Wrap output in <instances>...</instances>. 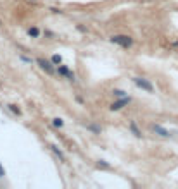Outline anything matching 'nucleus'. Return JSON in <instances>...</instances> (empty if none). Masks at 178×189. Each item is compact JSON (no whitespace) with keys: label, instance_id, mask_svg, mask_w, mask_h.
I'll use <instances>...</instances> for the list:
<instances>
[{"label":"nucleus","instance_id":"f257e3e1","mask_svg":"<svg viewBox=\"0 0 178 189\" xmlns=\"http://www.w3.org/2000/svg\"><path fill=\"white\" fill-rule=\"evenodd\" d=\"M111 41L116 43V45H121V47H124V48H128L130 45L133 43V40H131L130 36H124V35H118V36L111 38Z\"/></svg>","mask_w":178,"mask_h":189},{"label":"nucleus","instance_id":"f03ea898","mask_svg":"<svg viewBox=\"0 0 178 189\" xmlns=\"http://www.w3.org/2000/svg\"><path fill=\"white\" fill-rule=\"evenodd\" d=\"M133 83L138 86V88H142V89H145V91H149V93H152L154 91V86H152L147 79H144V78H133Z\"/></svg>","mask_w":178,"mask_h":189},{"label":"nucleus","instance_id":"7ed1b4c3","mask_svg":"<svg viewBox=\"0 0 178 189\" xmlns=\"http://www.w3.org/2000/svg\"><path fill=\"white\" fill-rule=\"evenodd\" d=\"M37 62H38V65H40V67H42L43 71H45V72L54 74V67H52V65H50V64L47 62V60H45V58H38Z\"/></svg>","mask_w":178,"mask_h":189},{"label":"nucleus","instance_id":"20e7f679","mask_svg":"<svg viewBox=\"0 0 178 189\" xmlns=\"http://www.w3.org/2000/svg\"><path fill=\"white\" fill-rule=\"evenodd\" d=\"M126 103H130V98L123 96V98H121L119 101H116V103H113V105H111V110H113V112H114V110H119V108H123Z\"/></svg>","mask_w":178,"mask_h":189},{"label":"nucleus","instance_id":"39448f33","mask_svg":"<svg viewBox=\"0 0 178 189\" xmlns=\"http://www.w3.org/2000/svg\"><path fill=\"white\" fill-rule=\"evenodd\" d=\"M59 72L62 74V76H66V78H69L71 81H75V74L71 72L69 69H66V67H59Z\"/></svg>","mask_w":178,"mask_h":189},{"label":"nucleus","instance_id":"423d86ee","mask_svg":"<svg viewBox=\"0 0 178 189\" xmlns=\"http://www.w3.org/2000/svg\"><path fill=\"white\" fill-rule=\"evenodd\" d=\"M154 131L157 132V134H159V136H169V132L166 131V129H164V127H161V126H154Z\"/></svg>","mask_w":178,"mask_h":189},{"label":"nucleus","instance_id":"0eeeda50","mask_svg":"<svg viewBox=\"0 0 178 189\" xmlns=\"http://www.w3.org/2000/svg\"><path fill=\"white\" fill-rule=\"evenodd\" d=\"M50 148H52V151H54L55 155H59V158H61V160H64V155H62V151H61L59 148H57V146H50Z\"/></svg>","mask_w":178,"mask_h":189},{"label":"nucleus","instance_id":"6e6552de","mask_svg":"<svg viewBox=\"0 0 178 189\" xmlns=\"http://www.w3.org/2000/svg\"><path fill=\"white\" fill-rule=\"evenodd\" d=\"M130 127H131V131H133V134H135L137 138H140L142 134H140V131H138V129H137V126L135 124H133V122H131V124H130Z\"/></svg>","mask_w":178,"mask_h":189},{"label":"nucleus","instance_id":"1a4fd4ad","mask_svg":"<svg viewBox=\"0 0 178 189\" xmlns=\"http://www.w3.org/2000/svg\"><path fill=\"white\" fill-rule=\"evenodd\" d=\"M28 35H30V36H38V29H37V28H30Z\"/></svg>","mask_w":178,"mask_h":189},{"label":"nucleus","instance_id":"9d476101","mask_svg":"<svg viewBox=\"0 0 178 189\" xmlns=\"http://www.w3.org/2000/svg\"><path fill=\"white\" fill-rule=\"evenodd\" d=\"M52 62H54V64H61V62H62L61 55H54V57H52Z\"/></svg>","mask_w":178,"mask_h":189},{"label":"nucleus","instance_id":"9b49d317","mask_svg":"<svg viewBox=\"0 0 178 189\" xmlns=\"http://www.w3.org/2000/svg\"><path fill=\"white\" fill-rule=\"evenodd\" d=\"M9 108H11V110L14 112V114H17V115H19V114H21V110H19V108H17V107H14V105H9Z\"/></svg>","mask_w":178,"mask_h":189},{"label":"nucleus","instance_id":"f8f14e48","mask_svg":"<svg viewBox=\"0 0 178 189\" xmlns=\"http://www.w3.org/2000/svg\"><path fill=\"white\" fill-rule=\"evenodd\" d=\"M54 126L55 127H61V126H62V121H61V119H54Z\"/></svg>","mask_w":178,"mask_h":189},{"label":"nucleus","instance_id":"ddd939ff","mask_svg":"<svg viewBox=\"0 0 178 189\" xmlns=\"http://www.w3.org/2000/svg\"><path fill=\"white\" fill-rule=\"evenodd\" d=\"M114 94H116V96H124V93L121 91V89H116V91H114Z\"/></svg>","mask_w":178,"mask_h":189},{"label":"nucleus","instance_id":"4468645a","mask_svg":"<svg viewBox=\"0 0 178 189\" xmlns=\"http://www.w3.org/2000/svg\"><path fill=\"white\" fill-rule=\"evenodd\" d=\"M5 175V172H4V168H2V165H0V177H4Z\"/></svg>","mask_w":178,"mask_h":189}]
</instances>
